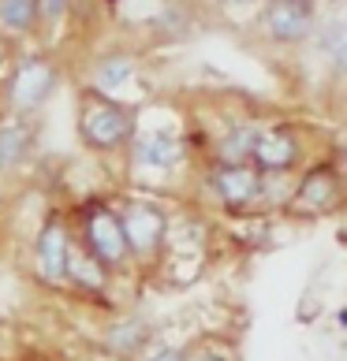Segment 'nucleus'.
<instances>
[{"label": "nucleus", "instance_id": "f257e3e1", "mask_svg": "<svg viewBox=\"0 0 347 361\" xmlns=\"http://www.w3.org/2000/svg\"><path fill=\"white\" fill-rule=\"evenodd\" d=\"M139 130V109L109 93H98L83 86L78 90V112H75V135L90 153L116 157L124 153Z\"/></svg>", "mask_w": 347, "mask_h": 361}, {"label": "nucleus", "instance_id": "f03ea898", "mask_svg": "<svg viewBox=\"0 0 347 361\" xmlns=\"http://www.w3.org/2000/svg\"><path fill=\"white\" fill-rule=\"evenodd\" d=\"M71 220V235L83 246L90 261H98L109 276L124 272L131 253H127V238H124V224H119V209L109 197H93L83 202L75 212H68Z\"/></svg>", "mask_w": 347, "mask_h": 361}, {"label": "nucleus", "instance_id": "7ed1b4c3", "mask_svg": "<svg viewBox=\"0 0 347 361\" xmlns=\"http://www.w3.org/2000/svg\"><path fill=\"white\" fill-rule=\"evenodd\" d=\"M60 90V68L49 52H19L0 82V109L16 119H34Z\"/></svg>", "mask_w": 347, "mask_h": 361}, {"label": "nucleus", "instance_id": "20e7f679", "mask_svg": "<svg viewBox=\"0 0 347 361\" xmlns=\"http://www.w3.org/2000/svg\"><path fill=\"white\" fill-rule=\"evenodd\" d=\"M119 209V224H124V238H127V253L139 261H153L165 246L168 235V216L157 202L146 197H127Z\"/></svg>", "mask_w": 347, "mask_h": 361}, {"label": "nucleus", "instance_id": "39448f33", "mask_svg": "<svg viewBox=\"0 0 347 361\" xmlns=\"http://www.w3.org/2000/svg\"><path fill=\"white\" fill-rule=\"evenodd\" d=\"M68 250H71V220L64 209H49L42 227L34 235V272L49 287H64L68 272Z\"/></svg>", "mask_w": 347, "mask_h": 361}, {"label": "nucleus", "instance_id": "423d86ee", "mask_svg": "<svg viewBox=\"0 0 347 361\" xmlns=\"http://www.w3.org/2000/svg\"><path fill=\"white\" fill-rule=\"evenodd\" d=\"M153 346V328L146 317H119L109 320L101 331V350L119 361H139Z\"/></svg>", "mask_w": 347, "mask_h": 361}, {"label": "nucleus", "instance_id": "0eeeda50", "mask_svg": "<svg viewBox=\"0 0 347 361\" xmlns=\"http://www.w3.org/2000/svg\"><path fill=\"white\" fill-rule=\"evenodd\" d=\"M127 153H131V164L139 168L168 171L183 160V138L172 135V130H135Z\"/></svg>", "mask_w": 347, "mask_h": 361}, {"label": "nucleus", "instance_id": "6e6552de", "mask_svg": "<svg viewBox=\"0 0 347 361\" xmlns=\"http://www.w3.org/2000/svg\"><path fill=\"white\" fill-rule=\"evenodd\" d=\"M135 78H139V60H135V52H127V49H109V52H101V56L90 63L86 86L98 90V93H109V97H116V93L127 90L131 82H135Z\"/></svg>", "mask_w": 347, "mask_h": 361}, {"label": "nucleus", "instance_id": "1a4fd4ad", "mask_svg": "<svg viewBox=\"0 0 347 361\" xmlns=\"http://www.w3.org/2000/svg\"><path fill=\"white\" fill-rule=\"evenodd\" d=\"M265 30H269V37H276V42H302L306 34H310V4L306 0H269L265 4Z\"/></svg>", "mask_w": 347, "mask_h": 361}, {"label": "nucleus", "instance_id": "9d476101", "mask_svg": "<svg viewBox=\"0 0 347 361\" xmlns=\"http://www.w3.org/2000/svg\"><path fill=\"white\" fill-rule=\"evenodd\" d=\"M34 153V123L30 119L4 116L0 119V176L19 171Z\"/></svg>", "mask_w": 347, "mask_h": 361}, {"label": "nucleus", "instance_id": "9b49d317", "mask_svg": "<svg viewBox=\"0 0 347 361\" xmlns=\"http://www.w3.org/2000/svg\"><path fill=\"white\" fill-rule=\"evenodd\" d=\"M213 186H217L220 202L228 205H250L261 194V176L247 164H220L213 171Z\"/></svg>", "mask_w": 347, "mask_h": 361}, {"label": "nucleus", "instance_id": "f8f14e48", "mask_svg": "<svg viewBox=\"0 0 347 361\" xmlns=\"http://www.w3.org/2000/svg\"><path fill=\"white\" fill-rule=\"evenodd\" d=\"M299 157V145H295V135L288 130H269V135H258V145H254V164L261 171H288Z\"/></svg>", "mask_w": 347, "mask_h": 361}, {"label": "nucleus", "instance_id": "ddd939ff", "mask_svg": "<svg viewBox=\"0 0 347 361\" xmlns=\"http://www.w3.org/2000/svg\"><path fill=\"white\" fill-rule=\"evenodd\" d=\"M0 30L11 37H34L42 30V4L37 0H0Z\"/></svg>", "mask_w": 347, "mask_h": 361}, {"label": "nucleus", "instance_id": "4468645a", "mask_svg": "<svg viewBox=\"0 0 347 361\" xmlns=\"http://www.w3.org/2000/svg\"><path fill=\"white\" fill-rule=\"evenodd\" d=\"M336 197H340V186H336L332 168H314L299 186V202L310 205V209H329Z\"/></svg>", "mask_w": 347, "mask_h": 361}, {"label": "nucleus", "instance_id": "2eb2a0df", "mask_svg": "<svg viewBox=\"0 0 347 361\" xmlns=\"http://www.w3.org/2000/svg\"><path fill=\"white\" fill-rule=\"evenodd\" d=\"M254 145H258V130H254V127H235L232 135L217 145L220 164H250Z\"/></svg>", "mask_w": 347, "mask_h": 361}, {"label": "nucleus", "instance_id": "dca6fc26", "mask_svg": "<svg viewBox=\"0 0 347 361\" xmlns=\"http://www.w3.org/2000/svg\"><path fill=\"white\" fill-rule=\"evenodd\" d=\"M37 4H42V30H52V26H60L68 19L75 0H37Z\"/></svg>", "mask_w": 347, "mask_h": 361}, {"label": "nucleus", "instance_id": "f3484780", "mask_svg": "<svg viewBox=\"0 0 347 361\" xmlns=\"http://www.w3.org/2000/svg\"><path fill=\"white\" fill-rule=\"evenodd\" d=\"M139 361H187V354L180 350V346H150Z\"/></svg>", "mask_w": 347, "mask_h": 361}, {"label": "nucleus", "instance_id": "a211bd4d", "mask_svg": "<svg viewBox=\"0 0 347 361\" xmlns=\"http://www.w3.org/2000/svg\"><path fill=\"white\" fill-rule=\"evenodd\" d=\"M336 60H340V68L347 71V34H343V42L336 45Z\"/></svg>", "mask_w": 347, "mask_h": 361}, {"label": "nucleus", "instance_id": "6ab92c4d", "mask_svg": "<svg viewBox=\"0 0 347 361\" xmlns=\"http://www.w3.org/2000/svg\"><path fill=\"white\" fill-rule=\"evenodd\" d=\"M228 4H250V0H228Z\"/></svg>", "mask_w": 347, "mask_h": 361}]
</instances>
